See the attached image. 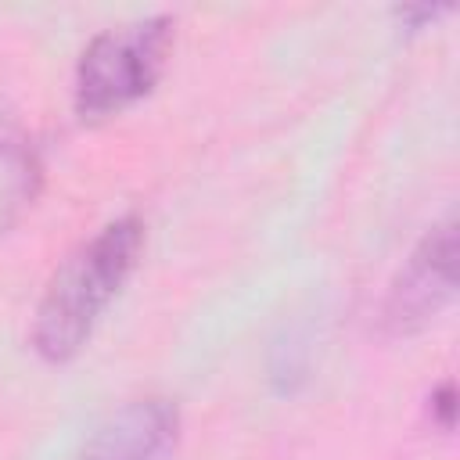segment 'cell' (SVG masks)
I'll return each mask as SVG.
<instances>
[{"mask_svg": "<svg viewBox=\"0 0 460 460\" xmlns=\"http://www.w3.org/2000/svg\"><path fill=\"white\" fill-rule=\"evenodd\" d=\"M140 241H144L140 219L122 216L104 230H97L79 252H72L58 266V273L43 291L32 327V345L43 359L61 363L83 349L97 316L129 277Z\"/></svg>", "mask_w": 460, "mask_h": 460, "instance_id": "obj_1", "label": "cell"}, {"mask_svg": "<svg viewBox=\"0 0 460 460\" xmlns=\"http://www.w3.org/2000/svg\"><path fill=\"white\" fill-rule=\"evenodd\" d=\"M172 18L155 14L126 25H111L83 50L75 72V104L83 115H111L144 97L169 54Z\"/></svg>", "mask_w": 460, "mask_h": 460, "instance_id": "obj_2", "label": "cell"}, {"mask_svg": "<svg viewBox=\"0 0 460 460\" xmlns=\"http://www.w3.org/2000/svg\"><path fill=\"white\" fill-rule=\"evenodd\" d=\"M453 262H456V230L453 223H442L417 244V252L406 259V266L388 288L381 320L392 334H410L424 327L449 302Z\"/></svg>", "mask_w": 460, "mask_h": 460, "instance_id": "obj_3", "label": "cell"}, {"mask_svg": "<svg viewBox=\"0 0 460 460\" xmlns=\"http://www.w3.org/2000/svg\"><path fill=\"white\" fill-rule=\"evenodd\" d=\"M180 428L169 399H137L111 413L86 442L79 460H158Z\"/></svg>", "mask_w": 460, "mask_h": 460, "instance_id": "obj_4", "label": "cell"}, {"mask_svg": "<svg viewBox=\"0 0 460 460\" xmlns=\"http://www.w3.org/2000/svg\"><path fill=\"white\" fill-rule=\"evenodd\" d=\"M431 402H435L438 424H442V428H453V385H442V388L431 395Z\"/></svg>", "mask_w": 460, "mask_h": 460, "instance_id": "obj_5", "label": "cell"}]
</instances>
